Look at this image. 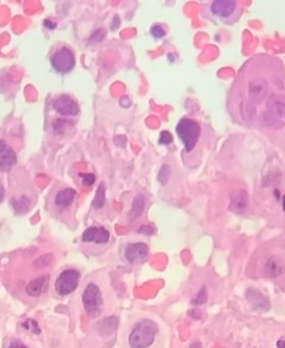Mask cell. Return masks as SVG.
<instances>
[{"label": "cell", "instance_id": "d6986e66", "mask_svg": "<svg viewBox=\"0 0 285 348\" xmlns=\"http://www.w3.org/2000/svg\"><path fill=\"white\" fill-rule=\"evenodd\" d=\"M145 209V197L142 195H138L137 197L134 198L132 204V209L129 212V218L132 220L137 219L141 216V213L144 212Z\"/></svg>", "mask_w": 285, "mask_h": 348}, {"label": "cell", "instance_id": "7c38bea8", "mask_svg": "<svg viewBox=\"0 0 285 348\" xmlns=\"http://www.w3.org/2000/svg\"><path fill=\"white\" fill-rule=\"evenodd\" d=\"M236 9V3L231 0H216L210 5V10L213 14L218 15L220 17L230 16Z\"/></svg>", "mask_w": 285, "mask_h": 348}, {"label": "cell", "instance_id": "2e32d148", "mask_svg": "<svg viewBox=\"0 0 285 348\" xmlns=\"http://www.w3.org/2000/svg\"><path fill=\"white\" fill-rule=\"evenodd\" d=\"M75 196H76V192L74 191L73 188L62 189V191L58 192L54 198L55 206L63 208V209L64 208H68L71 203H73L74 200H75Z\"/></svg>", "mask_w": 285, "mask_h": 348}, {"label": "cell", "instance_id": "ba28073f", "mask_svg": "<svg viewBox=\"0 0 285 348\" xmlns=\"http://www.w3.org/2000/svg\"><path fill=\"white\" fill-rule=\"evenodd\" d=\"M16 164V154L10 145L0 139V171H9Z\"/></svg>", "mask_w": 285, "mask_h": 348}, {"label": "cell", "instance_id": "484cf974", "mask_svg": "<svg viewBox=\"0 0 285 348\" xmlns=\"http://www.w3.org/2000/svg\"><path fill=\"white\" fill-rule=\"evenodd\" d=\"M172 142V136L171 133L167 132V130H164L162 133L160 134V144H170Z\"/></svg>", "mask_w": 285, "mask_h": 348}, {"label": "cell", "instance_id": "cb8c5ba5", "mask_svg": "<svg viewBox=\"0 0 285 348\" xmlns=\"http://www.w3.org/2000/svg\"><path fill=\"white\" fill-rule=\"evenodd\" d=\"M207 291H206V287H203L202 289L199 291V293L194 299H192V303L193 304H197V305H199V304H204L207 301Z\"/></svg>", "mask_w": 285, "mask_h": 348}, {"label": "cell", "instance_id": "7402d4cb", "mask_svg": "<svg viewBox=\"0 0 285 348\" xmlns=\"http://www.w3.org/2000/svg\"><path fill=\"white\" fill-rule=\"evenodd\" d=\"M170 175H171V169H170V166L165 165L160 169L157 179H159V181L162 183V185H165V183L167 182V180L170 179Z\"/></svg>", "mask_w": 285, "mask_h": 348}, {"label": "cell", "instance_id": "603a6c76", "mask_svg": "<svg viewBox=\"0 0 285 348\" xmlns=\"http://www.w3.org/2000/svg\"><path fill=\"white\" fill-rule=\"evenodd\" d=\"M247 112H249L250 120H251V118H253V116H255V108H253V105L249 104V102H245V104L241 105V114H242L243 118L246 117Z\"/></svg>", "mask_w": 285, "mask_h": 348}, {"label": "cell", "instance_id": "f1b7e54d", "mask_svg": "<svg viewBox=\"0 0 285 348\" xmlns=\"http://www.w3.org/2000/svg\"><path fill=\"white\" fill-rule=\"evenodd\" d=\"M154 231H155V229L150 225H142L140 226V229H139V233H140V234H145V235H151Z\"/></svg>", "mask_w": 285, "mask_h": 348}, {"label": "cell", "instance_id": "d4e9b609", "mask_svg": "<svg viewBox=\"0 0 285 348\" xmlns=\"http://www.w3.org/2000/svg\"><path fill=\"white\" fill-rule=\"evenodd\" d=\"M80 177H83V182L85 186H91L95 182L94 173H80Z\"/></svg>", "mask_w": 285, "mask_h": 348}, {"label": "cell", "instance_id": "3957f363", "mask_svg": "<svg viewBox=\"0 0 285 348\" xmlns=\"http://www.w3.org/2000/svg\"><path fill=\"white\" fill-rule=\"evenodd\" d=\"M83 305L85 307V312L92 318H96L101 314L102 307H104V300H102L100 288L95 283L86 285L83 294Z\"/></svg>", "mask_w": 285, "mask_h": 348}, {"label": "cell", "instance_id": "f546056e", "mask_svg": "<svg viewBox=\"0 0 285 348\" xmlns=\"http://www.w3.org/2000/svg\"><path fill=\"white\" fill-rule=\"evenodd\" d=\"M105 37V32H104V30H97L96 31V32L94 33V36L91 37V41L92 42H98V41H101L102 38H104Z\"/></svg>", "mask_w": 285, "mask_h": 348}, {"label": "cell", "instance_id": "ffe728a7", "mask_svg": "<svg viewBox=\"0 0 285 348\" xmlns=\"http://www.w3.org/2000/svg\"><path fill=\"white\" fill-rule=\"evenodd\" d=\"M105 203H106V188H105V183H101V185L98 186L97 192H96L94 202H92V206H94L96 209H101V208L105 206Z\"/></svg>", "mask_w": 285, "mask_h": 348}, {"label": "cell", "instance_id": "6da1fadb", "mask_svg": "<svg viewBox=\"0 0 285 348\" xmlns=\"http://www.w3.org/2000/svg\"><path fill=\"white\" fill-rule=\"evenodd\" d=\"M157 334V325L151 320H141L129 335V346L132 348H148L154 343Z\"/></svg>", "mask_w": 285, "mask_h": 348}, {"label": "cell", "instance_id": "44dd1931", "mask_svg": "<svg viewBox=\"0 0 285 348\" xmlns=\"http://www.w3.org/2000/svg\"><path fill=\"white\" fill-rule=\"evenodd\" d=\"M12 206H14L15 210H16L17 213H25L29 210L30 202L26 197H21V198H18V200L12 201Z\"/></svg>", "mask_w": 285, "mask_h": 348}, {"label": "cell", "instance_id": "9a60e30c", "mask_svg": "<svg viewBox=\"0 0 285 348\" xmlns=\"http://www.w3.org/2000/svg\"><path fill=\"white\" fill-rule=\"evenodd\" d=\"M269 112L278 117H285V98L281 95H272L268 100Z\"/></svg>", "mask_w": 285, "mask_h": 348}, {"label": "cell", "instance_id": "836d02e7", "mask_svg": "<svg viewBox=\"0 0 285 348\" xmlns=\"http://www.w3.org/2000/svg\"><path fill=\"white\" fill-rule=\"evenodd\" d=\"M46 26H47V27H52V29H54V27H55V24H49L48 23V20H46Z\"/></svg>", "mask_w": 285, "mask_h": 348}, {"label": "cell", "instance_id": "e0dca14e", "mask_svg": "<svg viewBox=\"0 0 285 348\" xmlns=\"http://www.w3.org/2000/svg\"><path fill=\"white\" fill-rule=\"evenodd\" d=\"M285 271V263L279 257H271L266 265V273L269 277H278Z\"/></svg>", "mask_w": 285, "mask_h": 348}, {"label": "cell", "instance_id": "5b68a950", "mask_svg": "<svg viewBox=\"0 0 285 348\" xmlns=\"http://www.w3.org/2000/svg\"><path fill=\"white\" fill-rule=\"evenodd\" d=\"M51 63L58 73H68L75 65V57L69 48L63 47L52 55Z\"/></svg>", "mask_w": 285, "mask_h": 348}, {"label": "cell", "instance_id": "ac0fdd59", "mask_svg": "<svg viewBox=\"0 0 285 348\" xmlns=\"http://www.w3.org/2000/svg\"><path fill=\"white\" fill-rule=\"evenodd\" d=\"M117 327H118V319L114 318V316L104 319L97 325L98 332H100L101 336H110L117 330Z\"/></svg>", "mask_w": 285, "mask_h": 348}, {"label": "cell", "instance_id": "4316f807", "mask_svg": "<svg viewBox=\"0 0 285 348\" xmlns=\"http://www.w3.org/2000/svg\"><path fill=\"white\" fill-rule=\"evenodd\" d=\"M151 35H153L155 38H161V37L165 36V30L161 26H159V25H156V26H154L153 29H151Z\"/></svg>", "mask_w": 285, "mask_h": 348}, {"label": "cell", "instance_id": "5bb4252c", "mask_svg": "<svg viewBox=\"0 0 285 348\" xmlns=\"http://www.w3.org/2000/svg\"><path fill=\"white\" fill-rule=\"evenodd\" d=\"M48 284V276H41L37 277L33 281H31L29 284L26 285V293L30 297H38L45 292Z\"/></svg>", "mask_w": 285, "mask_h": 348}, {"label": "cell", "instance_id": "52a82bcc", "mask_svg": "<svg viewBox=\"0 0 285 348\" xmlns=\"http://www.w3.org/2000/svg\"><path fill=\"white\" fill-rule=\"evenodd\" d=\"M53 108L63 116H75L79 113V105L68 95H62L54 101Z\"/></svg>", "mask_w": 285, "mask_h": 348}, {"label": "cell", "instance_id": "1f68e13d", "mask_svg": "<svg viewBox=\"0 0 285 348\" xmlns=\"http://www.w3.org/2000/svg\"><path fill=\"white\" fill-rule=\"evenodd\" d=\"M277 347L278 348H285V340H279V341H278Z\"/></svg>", "mask_w": 285, "mask_h": 348}, {"label": "cell", "instance_id": "4fadbf2b", "mask_svg": "<svg viewBox=\"0 0 285 348\" xmlns=\"http://www.w3.org/2000/svg\"><path fill=\"white\" fill-rule=\"evenodd\" d=\"M249 204V197L243 189H238L231 194L230 198V209L235 213H242L246 210Z\"/></svg>", "mask_w": 285, "mask_h": 348}, {"label": "cell", "instance_id": "277c9868", "mask_svg": "<svg viewBox=\"0 0 285 348\" xmlns=\"http://www.w3.org/2000/svg\"><path fill=\"white\" fill-rule=\"evenodd\" d=\"M80 281V273L76 269H66L58 276L55 281V291L60 295H68L73 293L77 288Z\"/></svg>", "mask_w": 285, "mask_h": 348}, {"label": "cell", "instance_id": "30bf717a", "mask_svg": "<svg viewBox=\"0 0 285 348\" xmlns=\"http://www.w3.org/2000/svg\"><path fill=\"white\" fill-rule=\"evenodd\" d=\"M83 240L85 242H96V244H106L110 240V233L105 228H92L86 229L83 234Z\"/></svg>", "mask_w": 285, "mask_h": 348}, {"label": "cell", "instance_id": "83f0119b", "mask_svg": "<svg viewBox=\"0 0 285 348\" xmlns=\"http://www.w3.org/2000/svg\"><path fill=\"white\" fill-rule=\"evenodd\" d=\"M25 327L29 328V330H33L35 334H41V330H39L38 325H37L35 320H27L26 324H25Z\"/></svg>", "mask_w": 285, "mask_h": 348}, {"label": "cell", "instance_id": "9c48e42d", "mask_svg": "<svg viewBox=\"0 0 285 348\" xmlns=\"http://www.w3.org/2000/svg\"><path fill=\"white\" fill-rule=\"evenodd\" d=\"M246 298L249 300L250 305L256 310V312H268L271 309L269 300L263 295L261 292L257 289H249L246 293Z\"/></svg>", "mask_w": 285, "mask_h": 348}, {"label": "cell", "instance_id": "4dcf8cb0", "mask_svg": "<svg viewBox=\"0 0 285 348\" xmlns=\"http://www.w3.org/2000/svg\"><path fill=\"white\" fill-rule=\"evenodd\" d=\"M9 348H27L25 344H23L21 342H18V341H14V342L10 343V346Z\"/></svg>", "mask_w": 285, "mask_h": 348}, {"label": "cell", "instance_id": "8fae6325", "mask_svg": "<svg viewBox=\"0 0 285 348\" xmlns=\"http://www.w3.org/2000/svg\"><path fill=\"white\" fill-rule=\"evenodd\" d=\"M249 98L252 102H261L264 100L268 92V84L264 80H252L249 84Z\"/></svg>", "mask_w": 285, "mask_h": 348}, {"label": "cell", "instance_id": "d6a6232c", "mask_svg": "<svg viewBox=\"0 0 285 348\" xmlns=\"http://www.w3.org/2000/svg\"><path fill=\"white\" fill-rule=\"evenodd\" d=\"M191 348H202V344H200L199 342H194V343L191 346Z\"/></svg>", "mask_w": 285, "mask_h": 348}, {"label": "cell", "instance_id": "8992f818", "mask_svg": "<svg viewBox=\"0 0 285 348\" xmlns=\"http://www.w3.org/2000/svg\"><path fill=\"white\" fill-rule=\"evenodd\" d=\"M149 256L148 245L142 242H135V244H129L125 250V257L132 263L144 262Z\"/></svg>", "mask_w": 285, "mask_h": 348}, {"label": "cell", "instance_id": "7a4b0ae2", "mask_svg": "<svg viewBox=\"0 0 285 348\" xmlns=\"http://www.w3.org/2000/svg\"><path fill=\"white\" fill-rule=\"evenodd\" d=\"M176 132H177L179 139L184 142L186 150H193L200 136L199 124L190 118H182L176 127Z\"/></svg>", "mask_w": 285, "mask_h": 348}]
</instances>
